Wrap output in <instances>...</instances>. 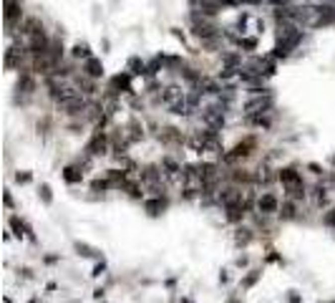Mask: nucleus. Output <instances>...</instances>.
Here are the masks:
<instances>
[{
	"label": "nucleus",
	"mask_w": 335,
	"mask_h": 303,
	"mask_svg": "<svg viewBox=\"0 0 335 303\" xmlns=\"http://www.w3.org/2000/svg\"><path fill=\"white\" fill-rule=\"evenodd\" d=\"M280 179H282V184H287L290 189H292V187H300V184H303L300 174H297L295 169H282V172H280Z\"/></svg>",
	"instance_id": "4"
},
{
	"label": "nucleus",
	"mask_w": 335,
	"mask_h": 303,
	"mask_svg": "<svg viewBox=\"0 0 335 303\" xmlns=\"http://www.w3.org/2000/svg\"><path fill=\"white\" fill-rule=\"evenodd\" d=\"M76 250H79L81 255H86V258H93V255H98L96 250H91L88 245H81V243H76Z\"/></svg>",
	"instance_id": "13"
},
{
	"label": "nucleus",
	"mask_w": 335,
	"mask_h": 303,
	"mask_svg": "<svg viewBox=\"0 0 335 303\" xmlns=\"http://www.w3.org/2000/svg\"><path fill=\"white\" fill-rule=\"evenodd\" d=\"M15 179H18V182H23V184H25V182H30V174H18V177H15Z\"/></svg>",
	"instance_id": "22"
},
{
	"label": "nucleus",
	"mask_w": 335,
	"mask_h": 303,
	"mask_svg": "<svg viewBox=\"0 0 335 303\" xmlns=\"http://www.w3.org/2000/svg\"><path fill=\"white\" fill-rule=\"evenodd\" d=\"M73 56H76V58H81V56H84V58H88V48H86V46H81V43H79V46H76V48H73Z\"/></svg>",
	"instance_id": "14"
},
{
	"label": "nucleus",
	"mask_w": 335,
	"mask_h": 303,
	"mask_svg": "<svg viewBox=\"0 0 335 303\" xmlns=\"http://www.w3.org/2000/svg\"><path fill=\"white\" fill-rule=\"evenodd\" d=\"M259 210H262V212H275L277 210V200L272 195H262V197H259Z\"/></svg>",
	"instance_id": "9"
},
{
	"label": "nucleus",
	"mask_w": 335,
	"mask_h": 303,
	"mask_svg": "<svg viewBox=\"0 0 335 303\" xmlns=\"http://www.w3.org/2000/svg\"><path fill=\"white\" fill-rule=\"evenodd\" d=\"M84 68H86L88 76H93V79L103 73V66H101V61H96V58H86V66H84Z\"/></svg>",
	"instance_id": "8"
},
{
	"label": "nucleus",
	"mask_w": 335,
	"mask_h": 303,
	"mask_svg": "<svg viewBox=\"0 0 335 303\" xmlns=\"http://www.w3.org/2000/svg\"><path fill=\"white\" fill-rule=\"evenodd\" d=\"M18 89H25V91H30V89H33V79H28V76H23V79L18 81Z\"/></svg>",
	"instance_id": "15"
},
{
	"label": "nucleus",
	"mask_w": 335,
	"mask_h": 303,
	"mask_svg": "<svg viewBox=\"0 0 335 303\" xmlns=\"http://www.w3.org/2000/svg\"><path fill=\"white\" fill-rule=\"evenodd\" d=\"M88 152H91V154H103V152H106V137L103 134H96L93 142L88 144Z\"/></svg>",
	"instance_id": "6"
},
{
	"label": "nucleus",
	"mask_w": 335,
	"mask_h": 303,
	"mask_svg": "<svg viewBox=\"0 0 335 303\" xmlns=\"http://www.w3.org/2000/svg\"><path fill=\"white\" fill-rule=\"evenodd\" d=\"M270 106H272V99H270L267 94H265V96H262V94H254V96L245 104V111H247V114H265Z\"/></svg>",
	"instance_id": "2"
},
{
	"label": "nucleus",
	"mask_w": 335,
	"mask_h": 303,
	"mask_svg": "<svg viewBox=\"0 0 335 303\" xmlns=\"http://www.w3.org/2000/svg\"><path fill=\"white\" fill-rule=\"evenodd\" d=\"M10 225L15 227V233H18V238H20V235H23V230H25V227H23V222H20L18 217H13V220H10Z\"/></svg>",
	"instance_id": "17"
},
{
	"label": "nucleus",
	"mask_w": 335,
	"mask_h": 303,
	"mask_svg": "<svg viewBox=\"0 0 335 303\" xmlns=\"http://www.w3.org/2000/svg\"><path fill=\"white\" fill-rule=\"evenodd\" d=\"M245 3H259V0H245Z\"/></svg>",
	"instance_id": "25"
},
{
	"label": "nucleus",
	"mask_w": 335,
	"mask_h": 303,
	"mask_svg": "<svg viewBox=\"0 0 335 303\" xmlns=\"http://www.w3.org/2000/svg\"><path fill=\"white\" fill-rule=\"evenodd\" d=\"M63 177H66L68 182H81V174H79L76 169H73V167H68V169L63 172Z\"/></svg>",
	"instance_id": "12"
},
{
	"label": "nucleus",
	"mask_w": 335,
	"mask_h": 303,
	"mask_svg": "<svg viewBox=\"0 0 335 303\" xmlns=\"http://www.w3.org/2000/svg\"><path fill=\"white\" fill-rule=\"evenodd\" d=\"M257 281V273H252V276H247V281H245V286H252Z\"/></svg>",
	"instance_id": "23"
},
{
	"label": "nucleus",
	"mask_w": 335,
	"mask_h": 303,
	"mask_svg": "<svg viewBox=\"0 0 335 303\" xmlns=\"http://www.w3.org/2000/svg\"><path fill=\"white\" fill-rule=\"evenodd\" d=\"M250 147H252L250 142H247V144H240V147H235V149H232V154H227V159H237V157H247V154H250Z\"/></svg>",
	"instance_id": "10"
},
{
	"label": "nucleus",
	"mask_w": 335,
	"mask_h": 303,
	"mask_svg": "<svg viewBox=\"0 0 335 303\" xmlns=\"http://www.w3.org/2000/svg\"><path fill=\"white\" fill-rule=\"evenodd\" d=\"M106 187H108V182H101V179L93 182V189H106Z\"/></svg>",
	"instance_id": "21"
},
{
	"label": "nucleus",
	"mask_w": 335,
	"mask_h": 303,
	"mask_svg": "<svg viewBox=\"0 0 335 303\" xmlns=\"http://www.w3.org/2000/svg\"><path fill=\"white\" fill-rule=\"evenodd\" d=\"M184 96H187V94H184V91H181L179 86H167V89H164V96H162V99H164V104H167V106L171 109V106H176V104H179V101H181Z\"/></svg>",
	"instance_id": "3"
},
{
	"label": "nucleus",
	"mask_w": 335,
	"mask_h": 303,
	"mask_svg": "<svg viewBox=\"0 0 335 303\" xmlns=\"http://www.w3.org/2000/svg\"><path fill=\"white\" fill-rule=\"evenodd\" d=\"M270 3H277V5L282 3V5H285V3H287V0H270Z\"/></svg>",
	"instance_id": "24"
},
{
	"label": "nucleus",
	"mask_w": 335,
	"mask_h": 303,
	"mask_svg": "<svg viewBox=\"0 0 335 303\" xmlns=\"http://www.w3.org/2000/svg\"><path fill=\"white\" fill-rule=\"evenodd\" d=\"M114 86L126 89V86H129V76H126V73H124V76H116V79H114Z\"/></svg>",
	"instance_id": "16"
},
{
	"label": "nucleus",
	"mask_w": 335,
	"mask_h": 303,
	"mask_svg": "<svg viewBox=\"0 0 335 303\" xmlns=\"http://www.w3.org/2000/svg\"><path fill=\"white\" fill-rule=\"evenodd\" d=\"M280 215H282V217H295V207H292V205H285Z\"/></svg>",
	"instance_id": "18"
},
{
	"label": "nucleus",
	"mask_w": 335,
	"mask_h": 303,
	"mask_svg": "<svg viewBox=\"0 0 335 303\" xmlns=\"http://www.w3.org/2000/svg\"><path fill=\"white\" fill-rule=\"evenodd\" d=\"M23 33H28L30 38H33V35H41V33H43V25L35 20V18H28L25 25H23Z\"/></svg>",
	"instance_id": "7"
},
{
	"label": "nucleus",
	"mask_w": 335,
	"mask_h": 303,
	"mask_svg": "<svg viewBox=\"0 0 335 303\" xmlns=\"http://www.w3.org/2000/svg\"><path fill=\"white\" fill-rule=\"evenodd\" d=\"M5 20H8V25H13V20L20 15V3H15V0H5Z\"/></svg>",
	"instance_id": "5"
},
{
	"label": "nucleus",
	"mask_w": 335,
	"mask_h": 303,
	"mask_svg": "<svg viewBox=\"0 0 335 303\" xmlns=\"http://www.w3.org/2000/svg\"><path fill=\"white\" fill-rule=\"evenodd\" d=\"M146 210L152 212V215H159V212L164 210V200H149V202H146Z\"/></svg>",
	"instance_id": "11"
},
{
	"label": "nucleus",
	"mask_w": 335,
	"mask_h": 303,
	"mask_svg": "<svg viewBox=\"0 0 335 303\" xmlns=\"http://www.w3.org/2000/svg\"><path fill=\"white\" fill-rule=\"evenodd\" d=\"M325 225H333V227H335V210H330V212L325 215Z\"/></svg>",
	"instance_id": "19"
},
{
	"label": "nucleus",
	"mask_w": 335,
	"mask_h": 303,
	"mask_svg": "<svg viewBox=\"0 0 335 303\" xmlns=\"http://www.w3.org/2000/svg\"><path fill=\"white\" fill-rule=\"evenodd\" d=\"M41 192H43V200H46V202H51V189H48L46 184L41 187Z\"/></svg>",
	"instance_id": "20"
},
{
	"label": "nucleus",
	"mask_w": 335,
	"mask_h": 303,
	"mask_svg": "<svg viewBox=\"0 0 335 303\" xmlns=\"http://www.w3.org/2000/svg\"><path fill=\"white\" fill-rule=\"evenodd\" d=\"M202 122H204L212 132L222 129V127H225V106H219V104L207 106V109L202 111Z\"/></svg>",
	"instance_id": "1"
}]
</instances>
